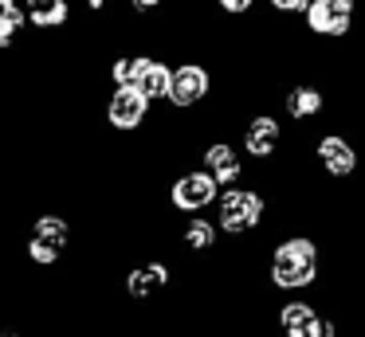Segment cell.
I'll use <instances>...</instances> for the list:
<instances>
[{
    "mask_svg": "<svg viewBox=\"0 0 365 337\" xmlns=\"http://www.w3.org/2000/svg\"><path fill=\"white\" fill-rule=\"evenodd\" d=\"M326 279V239L310 232H291L271 247L267 282L279 294H307Z\"/></svg>",
    "mask_w": 365,
    "mask_h": 337,
    "instance_id": "1",
    "label": "cell"
},
{
    "mask_svg": "<svg viewBox=\"0 0 365 337\" xmlns=\"http://www.w3.org/2000/svg\"><path fill=\"white\" fill-rule=\"evenodd\" d=\"M322 130L310 141V161L318 165V180L326 185H354L361 177V145L354 141V133L346 125L318 122Z\"/></svg>",
    "mask_w": 365,
    "mask_h": 337,
    "instance_id": "2",
    "label": "cell"
},
{
    "mask_svg": "<svg viewBox=\"0 0 365 337\" xmlns=\"http://www.w3.org/2000/svg\"><path fill=\"white\" fill-rule=\"evenodd\" d=\"M310 39L326 43H346L361 36L365 24V0H310L307 12L299 16Z\"/></svg>",
    "mask_w": 365,
    "mask_h": 337,
    "instance_id": "3",
    "label": "cell"
},
{
    "mask_svg": "<svg viewBox=\"0 0 365 337\" xmlns=\"http://www.w3.org/2000/svg\"><path fill=\"white\" fill-rule=\"evenodd\" d=\"M267 216V200H263L259 188H244V185H232L220 188L216 196V227L224 235H247L263 224Z\"/></svg>",
    "mask_w": 365,
    "mask_h": 337,
    "instance_id": "4",
    "label": "cell"
},
{
    "mask_svg": "<svg viewBox=\"0 0 365 337\" xmlns=\"http://www.w3.org/2000/svg\"><path fill=\"white\" fill-rule=\"evenodd\" d=\"M283 114L291 118L294 125H307V122H326L330 118V90L322 83H291L283 94Z\"/></svg>",
    "mask_w": 365,
    "mask_h": 337,
    "instance_id": "5",
    "label": "cell"
},
{
    "mask_svg": "<svg viewBox=\"0 0 365 337\" xmlns=\"http://www.w3.org/2000/svg\"><path fill=\"white\" fill-rule=\"evenodd\" d=\"M283 122L275 114H252L244 125V138H240V149H244L252 161H271V157L283 149Z\"/></svg>",
    "mask_w": 365,
    "mask_h": 337,
    "instance_id": "6",
    "label": "cell"
},
{
    "mask_svg": "<svg viewBox=\"0 0 365 337\" xmlns=\"http://www.w3.org/2000/svg\"><path fill=\"white\" fill-rule=\"evenodd\" d=\"M216 196H220V185L212 180V172L208 169H197V172H185V177H177L173 185V204L181 212H205L216 204Z\"/></svg>",
    "mask_w": 365,
    "mask_h": 337,
    "instance_id": "7",
    "label": "cell"
},
{
    "mask_svg": "<svg viewBox=\"0 0 365 337\" xmlns=\"http://www.w3.org/2000/svg\"><path fill=\"white\" fill-rule=\"evenodd\" d=\"M208 71L200 67V63H185V67H177L173 75H169V94L165 98L173 102V106H197L200 98L208 94Z\"/></svg>",
    "mask_w": 365,
    "mask_h": 337,
    "instance_id": "8",
    "label": "cell"
},
{
    "mask_svg": "<svg viewBox=\"0 0 365 337\" xmlns=\"http://www.w3.org/2000/svg\"><path fill=\"white\" fill-rule=\"evenodd\" d=\"M63 247H67V224L63 219L59 216L36 219V235H32V243H28V251H32L36 263H56Z\"/></svg>",
    "mask_w": 365,
    "mask_h": 337,
    "instance_id": "9",
    "label": "cell"
},
{
    "mask_svg": "<svg viewBox=\"0 0 365 337\" xmlns=\"http://www.w3.org/2000/svg\"><path fill=\"white\" fill-rule=\"evenodd\" d=\"M205 169L212 172V180L220 188H232L240 185V177H244V161H240V149L228 145V141H212V145L205 149Z\"/></svg>",
    "mask_w": 365,
    "mask_h": 337,
    "instance_id": "10",
    "label": "cell"
},
{
    "mask_svg": "<svg viewBox=\"0 0 365 337\" xmlns=\"http://www.w3.org/2000/svg\"><path fill=\"white\" fill-rule=\"evenodd\" d=\"M145 110H150V98H145L134 83L118 86V90H114V98H110V122L118 125V130H134V125H142Z\"/></svg>",
    "mask_w": 365,
    "mask_h": 337,
    "instance_id": "11",
    "label": "cell"
},
{
    "mask_svg": "<svg viewBox=\"0 0 365 337\" xmlns=\"http://www.w3.org/2000/svg\"><path fill=\"white\" fill-rule=\"evenodd\" d=\"M169 75L173 71L165 67V63H158V59H138V71H134V86L145 94V98H165L169 94Z\"/></svg>",
    "mask_w": 365,
    "mask_h": 337,
    "instance_id": "12",
    "label": "cell"
},
{
    "mask_svg": "<svg viewBox=\"0 0 365 337\" xmlns=\"http://www.w3.org/2000/svg\"><path fill=\"white\" fill-rule=\"evenodd\" d=\"M165 282H169L165 263H145V266H138V271H130L126 290H130V298H150V294H158Z\"/></svg>",
    "mask_w": 365,
    "mask_h": 337,
    "instance_id": "13",
    "label": "cell"
},
{
    "mask_svg": "<svg viewBox=\"0 0 365 337\" xmlns=\"http://www.w3.org/2000/svg\"><path fill=\"white\" fill-rule=\"evenodd\" d=\"M216 239H220L216 219H205V216H192L189 219V227H185V243H189L192 251H212Z\"/></svg>",
    "mask_w": 365,
    "mask_h": 337,
    "instance_id": "14",
    "label": "cell"
},
{
    "mask_svg": "<svg viewBox=\"0 0 365 337\" xmlns=\"http://www.w3.org/2000/svg\"><path fill=\"white\" fill-rule=\"evenodd\" d=\"M28 20L40 24V28H56V24L67 20V4L63 0H28Z\"/></svg>",
    "mask_w": 365,
    "mask_h": 337,
    "instance_id": "15",
    "label": "cell"
},
{
    "mask_svg": "<svg viewBox=\"0 0 365 337\" xmlns=\"http://www.w3.org/2000/svg\"><path fill=\"white\" fill-rule=\"evenodd\" d=\"M307 4H310V0H267L271 12L287 16V20H291V16H302V12H307Z\"/></svg>",
    "mask_w": 365,
    "mask_h": 337,
    "instance_id": "16",
    "label": "cell"
},
{
    "mask_svg": "<svg viewBox=\"0 0 365 337\" xmlns=\"http://www.w3.org/2000/svg\"><path fill=\"white\" fill-rule=\"evenodd\" d=\"M134 71H138V59H118V63H114V83L130 86V83H134Z\"/></svg>",
    "mask_w": 365,
    "mask_h": 337,
    "instance_id": "17",
    "label": "cell"
},
{
    "mask_svg": "<svg viewBox=\"0 0 365 337\" xmlns=\"http://www.w3.org/2000/svg\"><path fill=\"white\" fill-rule=\"evenodd\" d=\"M216 4H220L224 16H244V12L255 8V0H216Z\"/></svg>",
    "mask_w": 365,
    "mask_h": 337,
    "instance_id": "18",
    "label": "cell"
},
{
    "mask_svg": "<svg viewBox=\"0 0 365 337\" xmlns=\"http://www.w3.org/2000/svg\"><path fill=\"white\" fill-rule=\"evenodd\" d=\"M0 20H16V24H24V12H20L12 0H0Z\"/></svg>",
    "mask_w": 365,
    "mask_h": 337,
    "instance_id": "19",
    "label": "cell"
},
{
    "mask_svg": "<svg viewBox=\"0 0 365 337\" xmlns=\"http://www.w3.org/2000/svg\"><path fill=\"white\" fill-rule=\"evenodd\" d=\"M16 28H20L16 20H0V47L9 43V39H12V31H16Z\"/></svg>",
    "mask_w": 365,
    "mask_h": 337,
    "instance_id": "20",
    "label": "cell"
},
{
    "mask_svg": "<svg viewBox=\"0 0 365 337\" xmlns=\"http://www.w3.org/2000/svg\"><path fill=\"white\" fill-rule=\"evenodd\" d=\"M158 4H161V0H134L138 12H150V8H158Z\"/></svg>",
    "mask_w": 365,
    "mask_h": 337,
    "instance_id": "21",
    "label": "cell"
},
{
    "mask_svg": "<svg viewBox=\"0 0 365 337\" xmlns=\"http://www.w3.org/2000/svg\"><path fill=\"white\" fill-rule=\"evenodd\" d=\"M87 4H91V8H103V4H106V0H87Z\"/></svg>",
    "mask_w": 365,
    "mask_h": 337,
    "instance_id": "22",
    "label": "cell"
},
{
    "mask_svg": "<svg viewBox=\"0 0 365 337\" xmlns=\"http://www.w3.org/2000/svg\"><path fill=\"white\" fill-rule=\"evenodd\" d=\"M361 43H365V24H361Z\"/></svg>",
    "mask_w": 365,
    "mask_h": 337,
    "instance_id": "23",
    "label": "cell"
},
{
    "mask_svg": "<svg viewBox=\"0 0 365 337\" xmlns=\"http://www.w3.org/2000/svg\"><path fill=\"white\" fill-rule=\"evenodd\" d=\"M0 337H12V333H0Z\"/></svg>",
    "mask_w": 365,
    "mask_h": 337,
    "instance_id": "24",
    "label": "cell"
}]
</instances>
